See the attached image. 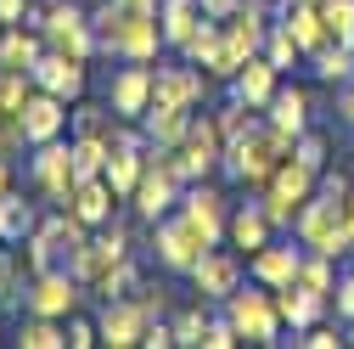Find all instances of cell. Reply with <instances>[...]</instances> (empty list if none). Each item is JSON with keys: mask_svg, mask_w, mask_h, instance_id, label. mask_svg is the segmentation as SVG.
Segmentation results:
<instances>
[{"mask_svg": "<svg viewBox=\"0 0 354 349\" xmlns=\"http://www.w3.org/2000/svg\"><path fill=\"white\" fill-rule=\"evenodd\" d=\"M281 158H292V136H281L270 118H264V124H248L242 136L225 141V174L242 181L248 192H264V181L281 169Z\"/></svg>", "mask_w": 354, "mask_h": 349, "instance_id": "cell-1", "label": "cell"}, {"mask_svg": "<svg viewBox=\"0 0 354 349\" xmlns=\"http://www.w3.org/2000/svg\"><path fill=\"white\" fill-rule=\"evenodd\" d=\"M292 231H298V242H304L309 253H332V259L354 253V248H348V220H343V197H332V192H315V197H309V203L298 208Z\"/></svg>", "mask_w": 354, "mask_h": 349, "instance_id": "cell-2", "label": "cell"}, {"mask_svg": "<svg viewBox=\"0 0 354 349\" xmlns=\"http://www.w3.org/2000/svg\"><path fill=\"white\" fill-rule=\"evenodd\" d=\"M315 186H321V169H309L304 158H281V169L264 181L259 203H264V214H270L276 226H292V220H298V208L315 197Z\"/></svg>", "mask_w": 354, "mask_h": 349, "instance_id": "cell-3", "label": "cell"}, {"mask_svg": "<svg viewBox=\"0 0 354 349\" xmlns=\"http://www.w3.org/2000/svg\"><path fill=\"white\" fill-rule=\"evenodd\" d=\"M225 316L236 321V332L248 338V343H281V310H276V287H236L231 298H225Z\"/></svg>", "mask_w": 354, "mask_h": 349, "instance_id": "cell-4", "label": "cell"}, {"mask_svg": "<svg viewBox=\"0 0 354 349\" xmlns=\"http://www.w3.org/2000/svg\"><path fill=\"white\" fill-rule=\"evenodd\" d=\"M152 253H158V265L163 271H180V276H192V265L208 253V242H203V231L186 220V214H163V220H152Z\"/></svg>", "mask_w": 354, "mask_h": 349, "instance_id": "cell-5", "label": "cell"}, {"mask_svg": "<svg viewBox=\"0 0 354 349\" xmlns=\"http://www.w3.org/2000/svg\"><path fill=\"white\" fill-rule=\"evenodd\" d=\"M174 163H180L186 186H192V181H208L214 169H225V129H219L214 113H208V118H192L186 141L174 147Z\"/></svg>", "mask_w": 354, "mask_h": 349, "instance_id": "cell-6", "label": "cell"}, {"mask_svg": "<svg viewBox=\"0 0 354 349\" xmlns=\"http://www.w3.org/2000/svg\"><path fill=\"white\" fill-rule=\"evenodd\" d=\"M118 259H129V231L107 220V226H96V237H91V242H84V248L68 259V271L84 282V293H96V287L107 282V271L118 265Z\"/></svg>", "mask_w": 354, "mask_h": 349, "instance_id": "cell-7", "label": "cell"}, {"mask_svg": "<svg viewBox=\"0 0 354 349\" xmlns=\"http://www.w3.org/2000/svg\"><path fill=\"white\" fill-rule=\"evenodd\" d=\"M79 293H84V282H79L68 265H51V271H39V276L23 287V310H28V316H57V321H68V316L79 310Z\"/></svg>", "mask_w": 354, "mask_h": 349, "instance_id": "cell-8", "label": "cell"}, {"mask_svg": "<svg viewBox=\"0 0 354 349\" xmlns=\"http://www.w3.org/2000/svg\"><path fill=\"white\" fill-rule=\"evenodd\" d=\"M39 34H46L51 51H68V57H84V62H91V51H96L91 12L73 6V0H57V6H46V23H39Z\"/></svg>", "mask_w": 354, "mask_h": 349, "instance_id": "cell-9", "label": "cell"}, {"mask_svg": "<svg viewBox=\"0 0 354 349\" xmlns=\"http://www.w3.org/2000/svg\"><path fill=\"white\" fill-rule=\"evenodd\" d=\"M158 46H169V39H163V17L147 12V6H124L118 34H113V46H107V51L124 57V62H152Z\"/></svg>", "mask_w": 354, "mask_h": 349, "instance_id": "cell-10", "label": "cell"}, {"mask_svg": "<svg viewBox=\"0 0 354 349\" xmlns=\"http://www.w3.org/2000/svg\"><path fill=\"white\" fill-rule=\"evenodd\" d=\"M34 186L46 203H68V192L79 186V169H73V141H39L34 147Z\"/></svg>", "mask_w": 354, "mask_h": 349, "instance_id": "cell-11", "label": "cell"}, {"mask_svg": "<svg viewBox=\"0 0 354 349\" xmlns=\"http://www.w3.org/2000/svg\"><path fill=\"white\" fill-rule=\"evenodd\" d=\"M192 287L203 304H225L242 287V253L236 248H208L197 265H192Z\"/></svg>", "mask_w": 354, "mask_h": 349, "instance_id": "cell-12", "label": "cell"}, {"mask_svg": "<svg viewBox=\"0 0 354 349\" xmlns=\"http://www.w3.org/2000/svg\"><path fill=\"white\" fill-rule=\"evenodd\" d=\"M180 214H186V220L203 231V242H208V248H219V242H225L231 208H225V197H219L208 181H192V186L180 192Z\"/></svg>", "mask_w": 354, "mask_h": 349, "instance_id": "cell-13", "label": "cell"}, {"mask_svg": "<svg viewBox=\"0 0 354 349\" xmlns=\"http://www.w3.org/2000/svg\"><path fill=\"white\" fill-rule=\"evenodd\" d=\"M107 102H113L118 118H136V124H141L147 107H152V62H124V68H113Z\"/></svg>", "mask_w": 354, "mask_h": 349, "instance_id": "cell-14", "label": "cell"}, {"mask_svg": "<svg viewBox=\"0 0 354 349\" xmlns=\"http://www.w3.org/2000/svg\"><path fill=\"white\" fill-rule=\"evenodd\" d=\"M147 321H158V316H147V304H141L136 293H129V298H107V304H102V316H96L102 343H113V349L141 343V338H147Z\"/></svg>", "mask_w": 354, "mask_h": 349, "instance_id": "cell-15", "label": "cell"}, {"mask_svg": "<svg viewBox=\"0 0 354 349\" xmlns=\"http://www.w3.org/2000/svg\"><path fill=\"white\" fill-rule=\"evenodd\" d=\"M203 91H208V73H197V62L152 68V102H163V107H197Z\"/></svg>", "mask_w": 354, "mask_h": 349, "instance_id": "cell-16", "label": "cell"}, {"mask_svg": "<svg viewBox=\"0 0 354 349\" xmlns=\"http://www.w3.org/2000/svg\"><path fill=\"white\" fill-rule=\"evenodd\" d=\"M276 91H281V68L264 57V51H259V57H248V62L231 73V96H236V102H248L253 113L270 107V96H276Z\"/></svg>", "mask_w": 354, "mask_h": 349, "instance_id": "cell-17", "label": "cell"}, {"mask_svg": "<svg viewBox=\"0 0 354 349\" xmlns=\"http://www.w3.org/2000/svg\"><path fill=\"white\" fill-rule=\"evenodd\" d=\"M23 129H28V147H39V141H62V129H68V102L62 96H51V91H39V84H34V96L23 102Z\"/></svg>", "mask_w": 354, "mask_h": 349, "instance_id": "cell-18", "label": "cell"}, {"mask_svg": "<svg viewBox=\"0 0 354 349\" xmlns=\"http://www.w3.org/2000/svg\"><path fill=\"white\" fill-rule=\"evenodd\" d=\"M34 84L51 91V96H62V102H79L84 96V57H68V51L46 46V57L34 62Z\"/></svg>", "mask_w": 354, "mask_h": 349, "instance_id": "cell-19", "label": "cell"}, {"mask_svg": "<svg viewBox=\"0 0 354 349\" xmlns=\"http://www.w3.org/2000/svg\"><path fill=\"white\" fill-rule=\"evenodd\" d=\"M113 203H124V197L113 192L107 174H84V181L68 192V203H62V208H68V214H79V220L96 231V226H107V220H113Z\"/></svg>", "mask_w": 354, "mask_h": 349, "instance_id": "cell-20", "label": "cell"}, {"mask_svg": "<svg viewBox=\"0 0 354 349\" xmlns=\"http://www.w3.org/2000/svg\"><path fill=\"white\" fill-rule=\"evenodd\" d=\"M298 265H304V242L298 248L292 242H264L248 259V276L264 282V287H287V282H298Z\"/></svg>", "mask_w": 354, "mask_h": 349, "instance_id": "cell-21", "label": "cell"}, {"mask_svg": "<svg viewBox=\"0 0 354 349\" xmlns=\"http://www.w3.org/2000/svg\"><path fill=\"white\" fill-rule=\"evenodd\" d=\"M270 231H276V220L264 214V203H242V208H231V226H225V242L242 253V259H253L264 242H270Z\"/></svg>", "mask_w": 354, "mask_h": 349, "instance_id": "cell-22", "label": "cell"}, {"mask_svg": "<svg viewBox=\"0 0 354 349\" xmlns=\"http://www.w3.org/2000/svg\"><path fill=\"white\" fill-rule=\"evenodd\" d=\"M276 310H281V321H287L292 332H304V327H315V321H326V310H332V298H321V293H309V287L287 282V287H276Z\"/></svg>", "mask_w": 354, "mask_h": 349, "instance_id": "cell-23", "label": "cell"}, {"mask_svg": "<svg viewBox=\"0 0 354 349\" xmlns=\"http://www.w3.org/2000/svg\"><path fill=\"white\" fill-rule=\"evenodd\" d=\"M39 57H46V34H39V28L12 23L6 34H0V68H23V73H34Z\"/></svg>", "mask_w": 354, "mask_h": 349, "instance_id": "cell-24", "label": "cell"}, {"mask_svg": "<svg viewBox=\"0 0 354 349\" xmlns=\"http://www.w3.org/2000/svg\"><path fill=\"white\" fill-rule=\"evenodd\" d=\"M141 129H147V147H180L186 129H192V107H163V102H152L147 118H141Z\"/></svg>", "mask_w": 354, "mask_h": 349, "instance_id": "cell-25", "label": "cell"}, {"mask_svg": "<svg viewBox=\"0 0 354 349\" xmlns=\"http://www.w3.org/2000/svg\"><path fill=\"white\" fill-rule=\"evenodd\" d=\"M264 118H270L276 129H281V136H304V129H309V96L298 91V84H281V91L270 96V107H264Z\"/></svg>", "mask_w": 354, "mask_h": 349, "instance_id": "cell-26", "label": "cell"}, {"mask_svg": "<svg viewBox=\"0 0 354 349\" xmlns=\"http://www.w3.org/2000/svg\"><path fill=\"white\" fill-rule=\"evenodd\" d=\"M180 57H186V62H197L203 73H214V68H219V57H225V23H219V17H203V23L192 28V39L180 46Z\"/></svg>", "mask_w": 354, "mask_h": 349, "instance_id": "cell-27", "label": "cell"}, {"mask_svg": "<svg viewBox=\"0 0 354 349\" xmlns=\"http://www.w3.org/2000/svg\"><path fill=\"white\" fill-rule=\"evenodd\" d=\"M158 17H163V39H169L174 51H180L186 39H192V28H197L208 12H203V0H163V6H158Z\"/></svg>", "mask_w": 354, "mask_h": 349, "instance_id": "cell-28", "label": "cell"}, {"mask_svg": "<svg viewBox=\"0 0 354 349\" xmlns=\"http://www.w3.org/2000/svg\"><path fill=\"white\" fill-rule=\"evenodd\" d=\"M309 62H315V79H326V84H348V79H354V46H343V39L315 46Z\"/></svg>", "mask_w": 354, "mask_h": 349, "instance_id": "cell-29", "label": "cell"}, {"mask_svg": "<svg viewBox=\"0 0 354 349\" xmlns=\"http://www.w3.org/2000/svg\"><path fill=\"white\" fill-rule=\"evenodd\" d=\"M34 226H39V214H34V203H23V197H0V242H23V237H34Z\"/></svg>", "mask_w": 354, "mask_h": 349, "instance_id": "cell-30", "label": "cell"}, {"mask_svg": "<svg viewBox=\"0 0 354 349\" xmlns=\"http://www.w3.org/2000/svg\"><path fill=\"white\" fill-rule=\"evenodd\" d=\"M118 113H113V102L107 107H96V102H79L73 107V136H102V141H113L118 136Z\"/></svg>", "mask_w": 354, "mask_h": 349, "instance_id": "cell-31", "label": "cell"}, {"mask_svg": "<svg viewBox=\"0 0 354 349\" xmlns=\"http://www.w3.org/2000/svg\"><path fill=\"white\" fill-rule=\"evenodd\" d=\"M17 343H23V349H62V343H68V327H62L57 316H28V321L17 327Z\"/></svg>", "mask_w": 354, "mask_h": 349, "instance_id": "cell-32", "label": "cell"}, {"mask_svg": "<svg viewBox=\"0 0 354 349\" xmlns=\"http://www.w3.org/2000/svg\"><path fill=\"white\" fill-rule=\"evenodd\" d=\"M337 259L332 253H309L304 248V265H298V287H309V293H321V298H332V287H337Z\"/></svg>", "mask_w": 354, "mask_h": 349, "instance_id": "cell-33", "label": "cell"}, {"mask_svg": "<svg viewBox=\"0 0 354 349\" xmlns=\"http://www.w3.org/2000/svg\"><path fill=\"white\" fill-rule=\"evenodd\" d=\"M107 158H113V141H102V136H73V169H79V181H84V174H102Z\"/></svg>", "mask_w": 354, "mask_h": 349, "instance_id": "cell-34", "label": "cell"}, {"mask_svg": "<svg viewBox=\"0 0 354 349\" xmlns=\"http://www.w3.org/2000/svg\"><path fill=\"white\" fill-rule=\"evenodd\" d=\"M264 57H270V62L287 73V68H298V62H304V46L292 39V28H287V23H270V39H264Z\"/></svg>", "mask_w": 354, "mask_h": 349, "instance_id": "cell-35", "label": "cell"}, {"mask_svg": "<svg viewBox=\"0 0 354 349\" xmlns=\"http://www.w3.org/2000/svg\"><path fill=\"white\" fill-rule=\"evenodd\" d=\"M321 17H326V28H332V39L354 46V0H321Z\"/></svg>", "mask_w": 354, "mask_h": 349, "instance_id": "cell-36", "label": "cell"}, {"mask_svg": "<svg viewBox=\"0 0 354 349\" xmlns=\"http://www.w3.org/2000/svg\"><path fill=\"white\" fill-rule=\"evenodd\" d=\"M102 298H129V293H141V276H136V265H129V259H118V265L107 271V282L96 287Z\"/></svg>", "mask_w": 354, "mask_h": 349, "instance_id": "cell-37", "label": "cell"}, {"mask_svg": "<svg viewBox=\"0 0 354 349\" xmlns=\"http://www.w3.org/2000/svg\"><path fill=\"white\" fill-rule=\"evenodd\" d=\"M203 327H208V310H203V298L192 304V310L174 316V338H180L186 349H203Z\"/></svg>", "mask_w": 354, "mask_h": 349, "instance_id": "cell-38", "label": "cell"}, {"mask_svg": "<svg viewBox=\"0 0 354 349\" xmlns=\"http://www.w3.org/2000/svg\"><path fill=\"white\" fill-rule=\"evenodd\" d=\"M231 343H242V332H236V321L219 310V316H208V327H203V349H231Z\"/></svg>", "mask_w": 354, "mask_h": 349, "instance_id": "cell-39", "label": "cell"}, {"mask_svg": "<svg viewBox=\"0 0 354 349\" xmlns=\"http://www.w3.org/2000/svg\"><path fill=\"white\" fill-rule=\"evenodd\" d=\"M337 327H343V321H337ZM337 327H332V321H315V327L292 332V343H304V349H337V343H348V338H337Z\"/></svg>", "mask_w": 354, "mask_h": 349, "instance_id": "cell-40", "label": "cell"}, {"mask_svg": "<svg viewBox=\"0 0 354 349\" xmlns=\"http://www.w3.org/2000/svg\"><path fill=\"white\" fill-rule=\"evenodd\" d=\"M23 147H28V129H23L17 113H6V118H0V158H17Z\"/></svg>", "mask_w": 354, "mask_h": 349, "instance_id": "cell-41", "label": "cell"}, {"mask_svg": "<svg viewBox=\"0 0 354 349\" xmlns=\"http://www.w3.org/2000/svg\"><path fill=\"white\" fill-rule=\"evenodd\" d=\"M17 287H23V259L12 248H0V304H6Z\"/></svg>", "mask_w": 354, "mask_h": 349, "instance_id": "cell-42", "label": "cell"}, {"mask_svg": "<svg viewBox=\"0 0 354 349\" xmlns=\"http://www.w3.org/2000/svg\"><path fill=\"white\" fill-rule=\"evenodd\" d=\"M292 158H304L309 169H326V136H309L304 129V136L292 141Z\"/></svg>", "mask_w": 354, "mask_h": 349, "instance_id": "cell-43", "label": "cell"}, {"mask_svg": "<svg viewBox=\"0 0 354 349\" xmlns=\"http://www.w3.org/2000/svg\"><path fill=\"white\" fill-rule=\"evenodd\" d=\"M332 310H337V321H343V327L354 321V271H348V276H337V287H332Z\"/></svg>", "mask_w": 354, "mask_h": 349, "instance_id": "cell-44", "label": "cell"}, {"mask_svg": "<svg viewBox=\"0 0 354 349\" xmlns=\"http://www.w3.org/2000/svg\"><path fill=\"white\" fill-rule=\"evenodd\" d=\"M68 343L73 349H91V343H102V327L84 321V316H68Z\"/></svg>", "mask_w": 354, "mask_h": 349, "instance_id": "cell-45", "label": "cell"}, {"mask_svg": "<svg viewBox=\"0 0 354 349\" xmlns=\"http://www.w3.org/2000/svg\"><path fill=\"white\" fill-rule=\"evenodd\" d=\"M23 17H28V0H0V23H6V28L23 23Z\"/></svg>", "mask_w": 354, "mask_h": 349, "instance_id": "cell-46", "label": "cell"}, {"mask_svg": "<svg viewBox=\"0 0 354 349\" xmlns=\"http://www.w3.org/2000/svg\"><path fill=\"white\" fill-rule=\"evenodd\" d=\"M141 304H147V316H163L169 298H163V287H141Z\"/></svg>", "mask_w": 354, "mask_h": 349, "instance_id": "cell-47", "label": "cell"}, {"mask_svg": "<svg viewBox=\"0 0 354 349\" xmlns=\"http://www.w3.org/2000/svg\"><path fill=\"white\" fill-rule=\"evenodd\" d=\"M337 118H343V124H354V79L343 84V96H337Z\"/></svg>", "mask_w": 354, "mask_h": 349, "instance_id": "cell-48", "label": "cell"}, {"mask_svg": "<svg viewBox=\"0 0 354 349\" xmlns=\"http://www.w3.org/2000/svg\"><path fill=\"white\" fill-rule=\"evenodd\" d=\"M236 6H242V0H203V12H208V17H231Z\"/></svg>", "mask_w": 354, "mask_h": 349, "instance_id": "cell-49", "label": "cell"}, {"mask_svg": "<svg viewBox=\"0 0 354 349\" xmlns=\"http://www.w3.org/2000/svg\"><path fill=\"white\" fill-rule=\"evenodd\" d=\"M12 192V158H0V197Z\"/></svg>", "mask_w": 354, "mask_h": 349, "instance_id": "cell-50", "label": "cell"}, {"mask_svg": "<svg viewBox=\"0 0 354 349\" xmlns=\"http://www.w3.org/2000/svg\"><path fill=\"white\" fill-rule=\"evenodd\" d=\"M118 6H147V12H158L163 0H118Z\"/></svg>", "mask_w": 354, "mask_h": 349, "instance_id": "cell-51", "label": "cell"}, {"mask_svg": "<svg viewBox=\"0 0 354 349\" xmlns=\"http://www.w3.org/2000/svg\"><path fill=\"white\" fill-rule=\"evenodd\" d=\"M348 343H354V321H348Z\"/></svg>", "mask_w": 354, "mask_h": 349, "instance_id": "cell-52", "label": "cell"}, {"mask_svg": "<svg viewBox=\"0 0 354 349\" xmlns=\"http://www.w3.org/2000/svg\"><path fill=\"white\" fill-rule=\"evenodd\" d=\"M348 248H354V226H348Z\"/></svg>", "mask_w": 354, "mask_h": 349, "instance_id": "cell-53", "label": "cell"}, {"mask_svg": "<svg viewBox=\"0 0 354 349\" xmlns=\"http://www.w3.org/2000/svg\"><path fill=\"white\" fill-rule=\"evenodd\" d=\"M0 34H6V23H0Z\"/></svg>", "mask_w": 354, "mask_h": 349, "instance_id": "cell-54", "label": "cell"}, {"mask_svg": "<svg viewBox=\"0 0 354 349\" xmlns=\"http://www.w3.org/2000/svg\"><path fill=\"white\" fill-rule=\"evenodd\" d=\"M0 118H6V107H0Z\"/></svg>", "mask_w": 354, "mask_h": 349, "instance_id": "cell-55", "label": "cell"}]
</instances>
